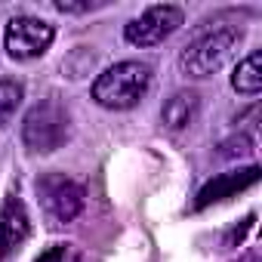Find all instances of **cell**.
Masks as SVG:
<instances>
[{
  "label": "cell",
  "instance_id": "8992f818",
  "mask_svg": "<svg viewBox=\"0 0 262 262\" xmlns=\"http://www.w3.org/2000/svg\"><path fill=\"white\" fill-rule=\"evenodd\" d=\"M185 22V13L173 4H158V7H148L139 19H133L126 28H123V37L126 43L133 47H158L164 43L170 34H176Z\"/></svg>",
  "mask_w": 262,
  "mask_h": 262
},
{
  "label": "cell",
  "instance_id": "52a82bcc",
  "mask_svg": "<svg viewBox=\"0 0 262 262\" xmlns=\"http://www.w3.org/2000/svg\"><path fill=\"white\" fill-rule=\"evenodd\" d=\"M28 231H31L28 210L16 194H10L4 201V207H0V262H7L25 244Z\"/></svg>",
  "mask_w": 262,
  "mask_h": 262
},
{
  "label": "cell",
  "instance_id": "277c9868",
  "mask_svg": "<svg viewBox=\"0 0 262 262\" xmlns=\"http://www.w3.org/2000/svg\"><path fill=\"white\" fill-rule=\"evenodd\" d=\"M37 198L50 225H68L83 210V188L62 173H43L37 179Z\"/></svg>",
  "mask_w": 262,
  "mask_h": 262
},
{
  "label": "cell",
  "instance_id": "6da1fadb",
  "mask_svg": "<svg viewBox=\"0 0 262 262\" xmlns=\"http://www.w3.org/2000/svg\"><path fill=\"white\" fill-rule=\"evenodd\" d=\"M148 86H151V65L129 59V62H117L105 68L93 80V99L96 105L108 111H126L145 99Z\"/></svg>",
  "mask_w": 262,
  "mask_h": 262
},
{
  "label": "cell",
  "instance_id": "7a4b0ae2",
  "mask_svg": "<svg viewBox=\"0 0 262 262\" xmlns=\"http://www.w3.org/2000/svg\"><path fill=\"white\" fill-rule=\"evenodd\" d=\"M71 139V111L56 96L40 99L22 120V145L31 155H53Z\"/></svg>",
  "mask_w": 262,
  "mask_h": 262
},
{
  "label": "cell",
  "instance_id": "ba28073f",
  "mask_svg": "<svg viewBox=\"0 0 262 262\" xmlns=\"http://www.w3.org/2000/svg\"><path fill=\"white\" fill-rule=\"evenodd\" d=\"M256 182H259V167L219 173V176H213V179L198 191L194 210H204V207H210V204H219V201H225V198H231V194H237V191H244V188H250V185H256Z\"/></svg>",
  "mask_w": 262,
  "mask_h": 262
},
{
  "label": "cell",
  "instance_id": "5b68a950",
  "mask_svg": "<svg viewBox=\"0 0 262 262\" xmlns=\"http://www.w3.org/2000/svg\"><path fill=\"white\" fill-rule=\"evenodd\" d=\"M56 40V28L37 16H13L4 28V50L16 62L40 59Z\"/></svg>",
  "mask_w": 262,
  "mask_h": 262
},
{
  "label": "cell",
  "instance_id": "30bf717a",
  "mask_svg": "<svg viewBox=\"0 0 262 262\" xmlns=\"http://www.w3.org/2000/svg\"><path fill=\"white\" fill-rule=\"evenodd\" d=\"M231 86L234 93L241 96H259L262 90V53H250L244 62L234 65V74H231Z\"/></svg>",
  "mask_w": 262,
  "mask_h": 262
},
{
  "label": "cell",
  "instance_id": "9c48e42d",
  "mask_svg": "<svg viewBox=\"0 0 262 262\" xmlns=\"http://www.w3.org/2000/svg\"><path fill=\"white\" fill-rule=\"evenodd\" d=\"M198 111H201V96H198L194 90H179V93H173V96L164 102L161 120H164L167 129H185V126L194 123Z\"/></svg>",
  "mask_w": 262,
  "mask_h": 262
},
{
  "label": "cell",
  "instance_id": "8fae6325",
  "mask_svg": "<svg viewBox=\"0 0 262 262\" xmlns=\"http://www.w3.org/2000/svg\"><path fill=\"white\" fill-rule=\"evenodd\" d=\"M22 99H25V86L19 80H13V77L0 80V129L13 120V114L19 111Z\"/></svg>",
  "mask_w": 262,
  "mask_h": 262
},
{
  "label": "cell",
  "instance_id": "3957f363",
  "mask_svg": "<svg viewBox=\"0 0 262 262\" xmlns=\"http://www.w3.org/2000/svg\"><path fill=\"white\" fill-rule=\"evenodd\" d=\"M237 43H241V31H237V28H231V25H225V28H213V31L194 37V40L182 50V56H179V68H182L185 77L204 80V77L216 74V71L234 56Z\"/></svg>",
  "mask_w": 262,
  "mask_h": 262
},
{
  "label": "cell",
  "instance_id": "7c38bea8",
  "mask_svg": "<svg viewBox=\"0 0 262 262\" xmlns=\"http://www.w3.org/2000/svg\"><path fill=\"white\" fill-rule=\"evenodd\" d=\"M59 13H90V10H96V7H102V4H68V0H56L53 4Z\"/></svg>",
  "mask_w": 262,
  "mask_h": 262
}]
</instances>
